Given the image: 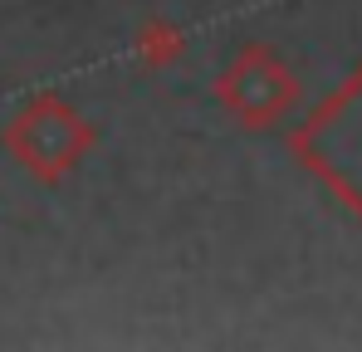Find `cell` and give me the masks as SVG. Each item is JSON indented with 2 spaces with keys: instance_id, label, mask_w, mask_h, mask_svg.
Segmentation results:
<instances>
[{
  "instance_id": "obj_3",
  "label": "cell",
  "mask_w": 362,
  "mask_h": 352,
  "mask_svg": "<svg viewBox=\"0 0 362 352\" xmlns=\"http://www.w3.org/2000/svg\"><path fill=\"white\" fill-rule=\"evenodd\" d=\"M177 54H181V35L172 25L152 20V25L142 30V59H147V64H172Z\"/></svg>"
},
{
  "instance_id": "obj_2",
  "label": "cell",
  "mask_w": 362,
  "mask_h": 352,
  "mask_svg": "<svg viewBox=\"0 0 362 352\" xmlns=\"http://www.w3.org/2000/svg\"><path fill=\"white\" fill-rule=\"evenodd\" d=\"M299 83L294 74L269 54L264 45H245L240 59L221 74V103L240 117L245 127H269L294 108Z\"/></svg>"
},
{
  "instance_id": "obj_1",
  "label": "cell",
  "mask_w": 362,
  "mask_h": 352,
  "mask_svg": "<svg viewBox=\"0 0 362 352\" xmlns=\"http://www.w3.org/2000/svg\"><path fill=\"white\" fill-rule=\"evenodd\" d=\"M289 152L362 221V69L294 127Z\"/></svg>"
}]
</instances>
